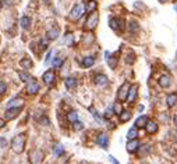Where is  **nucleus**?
<instances>
[{
	"instance_id": "f257e3e1",
	"label": "nucleus",
	"mask_w": 177,
	"mask_h": 164,
	"mask_svg": "<svg viewBox=\"0 0 177 164\" xmlns=\"http://www.w3.org/2000/svg\"><path fill=\"white\" fill-rule=\"evenodd\" d=\"M25 142H27V136L25 134H20L13 139L11 142V147L15 153H22L25 149Z\"/></svg>"
},
{
	"instance_id": "f03ea898",
	"label": "nucleus",
	"mask_w": 177,
	"mask_h": 164,
	"mask_svg": "<svg viewBox=\"0 0 177 164\" xmlns=\"http://www.w3.org/2000/svg\"><path fill=\"white\" fill-rule=\"evenodd\" d=\"M98 21H99V15H98V13L96 11L91 13L89 17H88V20H87V22H85V28L89 29V31L93 29V28L98 25Z\"/></svg>"
},
{
	"instance_id": "7ed1b4c3",
	"label": "nucleus",
	"mask_w": 177,
	"mask_h": 164,
	"mask_svg": "<svg viewBox=\"0 0 177 164\" xmlns=\"http://www.w3.org/2000/svg\"><path fill=\"white\" fill-rule=\"evenodd\" d=\"M28 157H30L31 164H41L42 160H43V152H41L39 149H35V150H32V152L30 153Z\"/></svg>"
},
{
	"instance_id": "20e7f679",
	"label": "nucleus",
	"mask_w": 177,
	"mask_h": 164,
	"mask_svg": "<svg viewBox=\"0 0 177 164\" xmlns=\"http://www.w3.org/2000/svg\"><path fill=\"white\" fill-rule=\"evenodd\" d=\"M82 14H84V7H82L81 4H75V6L73 7L71 13H70V18L77 21V20H80L82 17Z\"/></svg>"
},
{
	"instance_id": "39448f33",
	"label": "nucleus",
	"mask_w": 177,
	"mask_h": 164,
	"mask_svg": "<svg viewBox=\"0 0 177 164\" xmlns=\"http://www.w3.org/2000/svg\"><path fill=\"white\" fill-rule=\"evenodd\" d=\"M21 109H22V107H13V109H7L6 113H4V120H7V121H10V120H14L15 117L20 114Z\"/></svg>"
},
{
	"instance_id": "423d86ee",
	"label": "nucleus",
	"mask_w": 177,
	"mask_h": 164,
	"mask_svg": "<svg viewBox=\"0 0 177 164\" xmlns=\"http://www.w3.org/2000/svg\"><path fill=\"white\" fill-rule=\"evenodd\" d=\"M128 91H130V85L128 84H123V85L120 86V89H119V100H121V102H124V100H127V96H128Z\"/></svg>"
},
{
	"instance_id": "0eeeda50",
	"label": "nucleus",
	"mask_w": 177,
	"mask_h": 164,
	"mask_svg": "<svg viewBox=\"0 0 177 164\" xmlns=\"http://www.w3.org/2000/svg\"><path fill=\"white\" fill-rule=\"evenodd\" d=\"M42 81L45 82L48 86H50V85H53L54 84V81H56V75H54V73L53 71H46L45 74H43V76H42Z\"/></svg>"
},
{
	"instance_id": "6e6552de",
	"label": "nucleus",
	"mask_w": 177,
	"mask_h": 164,
	"mask_svg": "<svg viewBox=\"0 0 177 164\" xmlns=\"http://www.w3.org/2000/svg\"><path fill=\"white\" fill-rule=\"evenodd\" d=\"M27 92L30 95H35L39 92V84L35 81L33 78H31V81L28 82V86H27Z\"/></svg>"
},
{
	"instance_id": "1a4fd4ad",
	"label": "nucleus",
	"mask_w": 177,
	"mask_h": 164,
	"mask_svg": "<svg viewBox=\"0 0 177 164\" xmlns=\"http://www.w3.org/2000/svg\"><path fill=\"white\" fill-rule=\"evenodd\" d=\"M138 149H140V142H138V140H137V139L128 140V143H127V152H128V153H135Z\"/></svg>"
},
{
	"instance_id": "9d476101",
	"label": "nucleus",
	"mask_w": 177,
	"mask_h": 164,
	"mask_svg": "<svg viewBox=\"0 0 177 164\" xmlns=\"http://www.w3.org/2000/svg\"><path fill=\"white\" fill-rule=\"evenodd\" d=\"M96 143L102 147V149H108V146H109V138L108 135L105 134H100L99 136H98V139H96Z\"/></svg>"
},
{
	"instance_id": "9b49d317",
	"label": "nucleus",
	"mask_w": 177,
	"mask_h": 164,
	"mask_svg": "<svg viewBox=\"0 0 177 164\" xmlns=\"http://www.w3.org/2000/svg\"><path fill=\"white\" fill-rule=\"evenodd\" d=\"M137 91H138V86L137 85H131L128 91V96H127V102L128 103H132V102L137 99Z\"/></svg>"
},
{
	"instance_id": "f8f14e48",
	"label": "nucleus",
	"mask_w": 177,
	"mask_h": 164,
	"mask_svg": "<svg viewBox=\"0 0 177 164\" xmlns=\"http://www.w3.org/2000/svg\"><path fill=\"white\" fill-rule=\"evenodd\" d=\"M24 106V100L21 97H15V99H11V100L7 103V109H13V107H22Z\"/></svg>"
},
{
	"instance_id": "ddd939ff",
	"label": "nucleus",
	"mask_w": 177,
	"mask_h": 164,
	"mask_svg": "<svg viewBox=\"0 0 177 164\" xmlns=\"http://www.w3.org/2000/svg\"><path fill=\"white\" fill-rule=\"evenodd\" d=\"M166 104H167L169 109H171V107H174L177 104V92H173V93H170L167 96V99H166Z\"/></svg>"
},
{
	"instance_id": "4468645a",
	"label": "nucleus",
	"mask_w": 177,
	"mask_h": 164,
	"mask_svg": "<svg viewBox=\"0 0 177 164\" xmlns=\"http://www.w3.org/2000/svg\"><path fill=\"white\" fill-rule=\"evenodd\" d=\"M123 20H119V18H112L110 20V28L113 31H120L123 28Z\"/></svg>"
},
{
	"instance_id": "2eb2a0df",
	"label": "nucleus",
	"mask_w": 177,
	"mask_h": 164,
	"mask_svg": "<svg viewBox=\"0 0 177 164\" xmlns=\"http://www.w3.org/2000/svg\"><path fill=\"white\" fill-rule=\"evenodd\" d=\"M145 129H147V132L149 135H152V134H155V132H158V124H156L155 121H148L147 122V127H145Z\"/></svg>"
},
{
	"instance_id": "dca6fc26",
	"label": "nucleus",
	"mask_w": 177,
	"mask_h": 164,
	"mask_svg": "<svg viewBox=\"0 0 177 164\" xmlns=\"http://www.w3.org/2000/svg\"><path fill=\"white\" fill-rule=\"evenodd\" d=\"M105 56H106V61H108L109 67H110V68H116V64H117V58H116V56H117V54L110 56V53L106 52V53H105Z\"/></svg>"
},
{
	"instance_id": "f3484780",
	"label": "nucleus",
	"mask_w": 177,
	"mask_h": 164,
	"mask_svg": "<svg viewBox=\"0 0 177 164\" xmlns=\"http://www.w3.org/2000/svg\"><path fill=\"white\" fill-rule=\"evenodd\" d=\"M170 81H171V79H170V76H169V75H162L159 78V81H158V84H159L160 88L165 89V88H169V85H170Z\"/></svg>"
},
{
	"instance_id": "a211bd4d",
	"label": "nucleus",
	"mask_w": 177,
	"mask_h": 164,
	"mask_svg": "<svg viewBox=\"0 0 177 164\" xmlns=\"http://www.w3.org/2000/svg\"><path fill=\"white\" fill-rule=\"evenodd\" d=\"M93 81H95V84L96 85H99V86H105L106 84H108V76L106 75H103V74H99V75H96L95 76V79H93Z\"/></svg>"
},
{
	"instance_id": "6ab92c4d",
	"label": "nucleus",
	"mask_w": 177,
	"mask_h": 164,
	"mask_svg": "<svg viewBox=\"0 0 177 164\" xmlns=\"http://www.w3.org/2000/svg\"><path fill=\"white\" fill-rule=\"evenodd\" d=\"M149 121L148 120L147 116H140L138 118L135 120V127H138V128H145L147 127V122Z\"/></svg>"
},
{
	"instance_id": "aec40b11",
	"label": "nucleus",
	"mask_w": 177,
	"mask_h": 164,
	"mask_svg": "<svg viewBox=\"0 0 177 164\" xmlns=\"http://www.w3.org/2000/svg\"><path fill=\"white\" fill-rule=\"evenodd\" d=\"M137 136H138V127H132L128 129V132H127V139L131 140V139H137Z\"/></svg>"
},
{
	"instance_id": "412c9836",
	"label": "nucleus",
	"mask_w": 177,
	"mask_h": 164,
	"mask_svg": "<svg viewBox=\"0 0 177 164\" xmlns=\"http://www.w3.org/2000/svg\"><path fill=\"white\" fill-rule=\"evenodd\" d=\"M57 36H59V29H57V28H53V29L48 31V34H46V38H48L49 40H56Z\"/></svg>"
},
{
	"instance_id": "4be33fe9",
	"label": "nucleus",
	"mask_w": 177,
	"mask_h": 164,
	"mask_svg": "<svg viewBox=\"0 0 177 164\" xmlns=\"http://www.w3.org/2000/svg\"><path fill=\"white\" fill-rule=\"evenodd\" d=\"M93 63H95V58L92 57V56H88V57H85L84 60H82V67H85V68H89V67H92L93 65Z\"/></svg>"
},
{
	"instance_id": "5701e85b",
	"label": "nucleus",
	"mask_w": 177,
	"mask_h": 164,
	"mask_svg": "<svg viewBox=\"0 0 177 164\" xmlns=\"http://www.w3.org/2000/svg\"><path fill=\"white\" fill-rule=\"evenodd\" d=\"M64 84H66V86L69 89H74L75 86H77V81H75V78H71V76H69V78H66V81H64Z\"/></svg>"
},
{
	"instance_id": "b1692460",
	"label": "nucleus",
	"mask_w": 177,
	"mask_h": 164,
	"mask_svg": "<svg viewBox=\"0 0 177 164\" xmlns=\"http://www.w3.org/2000/svg\"><path fill=\"white\" fill-rule=\"evenodd\" d=\"M119 116H120V121L121 122H127L130 118H131V113L127 111V110H123V111H121Z\"/></svg>"
},
{
	"instance_id": "393cba45",
	"label": "nucleus",
	"mask_w": 177,
	"mask_h": 164,
	"mask_svg": "<svg viewBox=\"0 0 177 164\" xmlns=\"http://www.w3.org/2000/svg\"><path fill=\"white\" fill-rule=\"evenodd\" d=\"M96 6H98V4H96L95 0H89V2L87 3V7H85V10H87L88 13H93V11L96 10Z\"/></svg>"
},
{
	"instance_id": "a878e982",
	"label": "nucleus",
	"mask_w": 177,
	"mask_h": 164,
	"mask_svg": "<svg viewBox=\"0 0 177 164\" xmlns=\"http://www.w3.org/2000/svg\"><path fill=\"white\" fill-rule=\"evenodd\" d=\"M20 24H21V27L24 28V29H28V28L31 27V18L27 17V15H24L21 18V22H20Z\"/></svg>"
},
{
	"instance_id": "bb28decb",
	"label": "nucleus",
	"mask_w": 177,
	"mask_h": 164,
	"mask_svg": "<svg viewBox=\"0 0 177 164\" xmlns=\"http://www.w3.org/2000/svg\"><path fill=\"white\" fill-rule=\"evenodd\" d=\"M67 118H69V121H70V122H75V121H78V114H77V111H71V113H69V114H67Z\"/></svg>"
},
{
	"instance_id": "cd10ccee",
	"label": "nucleus",
	"mask_w": 177,
	"mask_h": 164,
	"mask_svg": "<svg viewBox=\"0 0 177 164\" xmlns=\"http://www.w3.org/2000/svg\"><path fill=\"white\" fill-rule=\"evenodd\" d=\"M61 64H63V58H61V57H54L53 61H52V65L56 67V68L61 67Z\"/></svg>"
},
{
	"instance_id": "c85d7f7f",
	"label": "nucleus",
	"mask_w": 177,
	"mask_h": 164,
	"mask_svg": "<svg viewBox=\"0 0 177 164\" xmlns=\"http://www.w3.org/2000/svg\"><path fill=\"white\" fill-rule=\"evenodd\" d=\"M130 31H131V32H135V31H138L140 29V25H138V22L137 21H131L130 22Z\"/></svg>"
},
{
	"instance_id": "c756f323",
	"label": "nucleus",
	"mask_w": 177,
	"mask_h": 164,
	"mask_svg": "<svg viewBox=\"0 0 177 164\" xmlns=\"http://www.w3.org/2000/svg\"><path fill=\"white\" fill-rule=\"evenodd\" d=\"M24 68H31L32 67V61L28 60V58H24V60H21V63H20Z\"/></svg>"
},
{
	"instance_id": "7c9ffc66",
	"label": "nucleus",
	"mask_w": 177,
	"mask_h": 164,
	"mask_svg": "<svg viewBox=\"0 0 177 164\" xmlns=\"http://www.w3.org/2000/svg\"><path fill=\"white\" fill-rule=\"evenodd\" d=\"M63 152H64V147L61 145H57L56 147H54V155H56V156L63 155Z\"/></svg>"
},
{
	"instance_id": "2f4dec72",
	"label": "nucleus",
	"mask_w": 177,
	"mask_h": 164,
	"mask_svg": "<svg viewBox=\"0 0 177 164\" xmlns=\"http://www.w3.org/2000/svg\"><path fill=\"white\" fill-rule=\"evenodd\" d=\"M18 75H20V78H21L24 82H30L31 81L30 75H27V74H24V73H18Z\"/></svg>"
},
{
	"instance_id": "473e14b6",
	"label": "nucleus",
	"mask_w": 177,
	"mask_h": 164,
	"mask_svg": "<svg viewBox=\"0 0 177 164\" xmlns=\"http://www.w3.org/2000/svg\"><path fill=\"white\" fill-rule=\"evenodd\" d=\"M73 38H74V36H73L71 34H67V35H66V43H67L69 46L73 45Z\"/></svg>"
},
{
	"instance_id": "72a5a7b5",
	"label": "nucleus",
	"mask_w": 177,
	"mask_h": 164,
	"mask_svg": "<svg viewBox=\"0 0 177 164\" xmlns=\"http://www.w3.org/2000/svg\"><path fill=\"white\" fill-rule=\"evenodd\" d=\"M6 89H7V85L3 81H0V95H3L4 92H6Z\"/></svg>"
},
{
	"instance_id": "f704fd0d",
	"label": "nucleus",
	"mask_w": 177,
	"mask_h": 164,
	"mask_svg": "<svg viewBox=\"0 0 177 164\" xmlns=\"http://www.w3.org/2000/svg\"><path fill=\"white\" fill-rule=\"evenodd\" d=\"M74 128H75V129H77V131H81L82 128H84V125H82V122H80V121H75V122H74Z\"/></svg>"
},
{
	"instance_id": "c9c22d12",
	"label": "nucleus",
	"mask_w": 177,
	"mask_h": 164,
	"mask_svg": "<svg viewBox=\"0 0 177 164\" xmlns=\"http://www.w3.org/2000/svg\"><path fill=\"white\" fill-rule=\"evenodd\" d=\"M114 114V110H112V109H109V110H106V113H105V117L106 118H109V117H112Z\"/></svg>"
},
{
	"instance_id": "e433bc0d",
	"label": "nucleus",
	"mask_w": 177,
	"mask_h": 164,
	"mask_svg": "<svg viewBox=\"0 0 177 164\" xmlns=\"http://www.w3.org/2000/svg\"><path fill=\"white\" fill-rule=\"evenodd\" d=\"M113 110H114V113H116V114H120V113L123 111V110H121V107L119 106V104H116V106L113 107Z\"/></svg>"
},
{
	"instance_id": "4c0bfd02",
	"label": "nucleus",
	"mask_w": 177,
	"mask_h": 164,
	"mask_svg": "<svg viewBox=\"0 0 177 164\" xmlns=\"http://www.w3.org/2000/svg\"><path fill=\"white\" fill-rule=\"evenodd\" d=\"M109 160H110V161H112V163H113V164H120V163H119V161L116 160V158L113 157V156H109Z\"/></svg>"
},
{
	"instance_id": "58836bf2",
	"label": "nucleus",
	"mask_w": 177,
	"mask_h": 164,
	"mask_svg": "<svg viewBox=\"0 0 177 164\" xmlns=\"http://www.w3.org/2000/svg\"><path fill=\"white\" fill-rule=\"evenodd\" d=\"M4 145H6V139H4V138H0V147H3Z\"/></svg>"
},
{
	"instance_id": "ea45409f",
	"label": "nucleus",
	"mask_w": 177,
	"mask_h": 164,
	"mask_svg": "<svg viewBox=\"0 0 177 164\" xmlns=\"http://www.w3.org/2000/svg\"><path fill=\"white\" fill-rule=\"evenodd\" d=\"M50 57H52V52H49V53H48V56H46V60H45V63H49V60H50Z\"/></svg>"
},
{
	"instance_id": "a19ab883",
	"label": "nucleus",
	"mask_w": 177,
	"mask_h": 164,
	"mask_svg": "<svg viewBox=\"0 0 177 164\" xmlns=\"http://www.w3.org/2000/svg\"><path fill=\"white\" fill-rule=\"evenodd\" d=\"M4 124H6V120L0 118V128H3V127H4Z\"/></svg>"
},
{
	"instance_id": "79ce46f5",
	"label": "nucleus",
	"mask_w": 177,
	"mask_h": 164,
	"mask_svg": "<svg viewBox=\"0 0 177 164\" xmlns=\"http://www.w3.org/2000/svg\"><path fill=\"white\" fill-rule=\"evenodd\" d=\"M173 124L177 127V113H176V114H174V117H173Z\"/></svg>"
},
{
	"instance_id": "37998d69",
	"label": "nucleus",
	"mask_w": 177,
	"mask_h": 164,
	"mask_svg": "<svg viewBox=\"0 0 177 164\" xmlns=\"http://www.w3.org/2000/svg\"><path fill=\"white\" fill-rule=\"evenodd\" d=\"M158 2H159V3H167L169 0H158Z\"/></svg>"
},
{
	"instance_id": "c03bdc74",
	"label": "nucleus",
	"mask_w": 177,
	"mask_h": 164,
	"mask_svg": "<svg viewBox=\"0 0 177 164\" xmlns=\"http://www.w3.org/2000/svg\"><path fill=\"white\" fill-rule=\"evenodd\" d=\"M43 3H45V4H50V0H43Z\"/></svg>"
},
{
	"instance_id": "a18cd8bd",
	"label": "nucleus",
	"mask_w": 177,
	"mask_h": 164,
	"mask_svg": "<svg viewBox=\"0 0 177 164\" xmlns=\"http://www.w3.org/2000/svg\"><path fill=\"white\" fill-rule=\"evenodd\" d=\"M174 10H176V11H177V6H176V7H174Z\"/></svg>"
},
{
	"instance_id": "49530a36",
	"label": "nucleus",
	"mask_w": 177,
	"mask_h": 164,
	"mask_svg": "<svg viewBox=\"0 0 177 164\" xmlns=\"http://www.w3.org/2000/svg\"><path fill=\"white\" fill-rule=\"evenodd\" d=\"M0 9H2V3H0Z\"/></svg>"
}]
</instances>
